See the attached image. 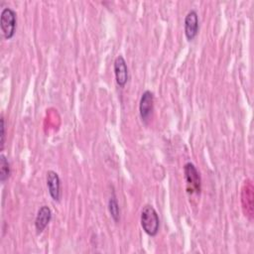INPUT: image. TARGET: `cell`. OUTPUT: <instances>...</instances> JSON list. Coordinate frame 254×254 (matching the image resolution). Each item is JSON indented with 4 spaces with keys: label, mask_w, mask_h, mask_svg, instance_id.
I'll return each instance as SVG.
<instances>
[{
    "label": "cell",
    "mask_w": 254,
    "mask_h": 254,
    "mask_svg": "<svg viewBox=\"0 0 254 254\" xmlns=\"http://www.w3.org/2000/svg\"><path fill=\"white\" fill-rule=\"evenodd\" d=\"M140 222L143 230L149 236L154 237L158 234L159 228H160V218L154 206L150 204H146L142 208Z\"/></svg>",
    "instance_id": "cell-1"
},
{
    "label": "cell",
    "mask_w": 254,
    "mask_h": 254,
    "mask_svg": "<svg viewBox=\"0 0 254 254\" xmlns=\"http://www.w3.org/2000/svg\"><path fill=\"white\" fill-rule=\"evenodd\" d=\"M184 174L188 192L190 194H199L201 190V179L195 166L190 162L186 163L184 166Z\"/></svg>",
    "instance_id": "cell-2"
},
{
    "label": "cell",
    "mask_w": 254,
    "mask_h": 254,
    "mask_svg": "<svg viewBox=\"0 0 254 254\" xmlns=\"http://www.w3.org/2000/svg\"><path fill=\"white\" fill-rule=\"evenodd\" d=\"M0 26L3 36L6 40H10L11 38H13L17 26V17L16 12L12 8H3L0 17Z\"/></svg>",
    "instance_id": "cell-3"
},
{
    "label": "cell",
    "mask_w": 254,
    "mask_h": 254,
    "mask_svg": "<svg viewBox=\"0 0 254 254\" xmlns=\"http://www.w3.org/2000/svg\"><path fill=\"white\" fill-rule=\"evenodd\" d=\"M114 74H115V80L116 83L120 86V87H124L125 84L128 81V66H127V63L125 61V59L123 58V56L119 55L115 61H114Z\"/></svg>",
    "instance_id": "cell-4"
},
{
    "label": "cell",
    "mask_w": 254,
    "mask_h": 254,
    "mask_svg": "<svg viewBox=\"0 0 254 254\" xmlns=\"http://www.w3.org/2000/svg\"><path fill=\"white\" fill-rule=\"evenodd\" d=\"M198 15L195 10L188 12L185 18V35L189 41H192L198 33Z\"/></svg>",
    "instance_id": "cell-5"
},
{
    "label": "cell",
    "mask_w": 254,
    "mask_h": 254,
    "mask_svg": "<svg viewBox=\"0 0 254 254\" xmlns=\"http://www.w3.org/2000/svg\"><path fill=\"white\" fill-rule=\"evenodd\" d=\"M154 107V94L150 90H145L140 98L139 102V113L143 121H147L152 112Z\"/></svg>",
    "instance_id": "cell-6"
},
{
    "label": "cell",
    "mask_w": 254,
    "mask_h": 254,
    "mask_svg": "<svg viewBox=\"0 0 254 254\" xmlns=\"http://www.w3.org/2000/svg\"><path fill=\"white\" fill-rule=\"evenodd\" d=\"M47 186L49 190V193L52 198L56 201L61 199L62 191H61V180L59 174L55 171H48L47 172Z\"/></svg>",
    "instance_id": "cell-7"
},
{
    "label": "cell",
    "mask_w": 254,
    "mask_h": 254,
    "mask_svg": "<svg viewBox=\"0 0 254 254\" xmlns=\"http://www.w3.org/2000/svg\"><path fill=\"white\" fill-rule=\"evenodd\" d=\"M52 219V210L48 205H43L37 212L36 219H35V228L37 233H42L45 228L48 226Z\"/></svg>",
    "instance_id": "cell-8"
},
{
    "label": "cell",
    "mask_w": 254,
    "mask_h": 254,
    "mask_svg": "<svg viewBox=\"0 0 254 254\" xmlns=\"http://www.w3.org/2000/svg\"><path fill=\"white\" fill-rule=\"evenodd\" d=\"M11 170H10V164L8 162V159L2 154L0 156V181L2 184L8 180L10 176Z\"/></svg>",
    "instance_id": "cell-9"
},
{
    "label": "cell",
    "mask_w": 254,
    "mask_h": 254,
    "mask_svg": "<svg viewBox=\"0 0 254 254\" xmlns=\"http://www.w3.org/2000/svg\"><path fill=\"white\" fill-rule=\"evenodd\" d=\"M108 208H109V212H110L111 217L113 218V220L115 222H118L120 220V208H119L118 201H117L114 194L109 199Z\"/></svg>",
    "instance_id": "cell-10"
},
{
    "label": "cell",
    "mask_w": 254,
    "mask_h": 254,
    "mask_svg": "<svg viewBox=\"0 0 254 254\" xmlns=\"http://www.w3.org/2000/svg\"><path fill=\"white\" fill-rule=\"evenodd\" d=\"M0 143H1V150L4 148V143H5V121L3 116L1 117V135H0Z\"/></svg>",
    "instance_id": "cell-11"
}]
</instances>
